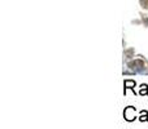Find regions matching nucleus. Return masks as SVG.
Returning <instances> with one entry per match:
<instances>
[{"instance_id": "1", "label": "nucleus", "mask_w": 148, "mask_h": 129, "mask_svg": "<svg viewBox=\"0 0 148 129\" xmlns=\"http://www.w3.org/2000/svg\"><path fill=\"white\" fill-rule=\"evenodd\" d=\"M129 67L133 70V72L148 74V70H147V67H146V63H144L142 59H135V61L129 62Z\"/></svg>"}, {"instance_id": "2", "label": "nucleus", "mask_w": 148, "mask_h": 129, "mask_svg": "<svg viewBox=\"0 0 148 129\" xmlns=\"http://www.w3.org/2000/svg\"><path fill=\"white\" fill-rule=\"evenodd\" d=\"M123 119L126 122H134L136 119V110L133 106H127L123 111Z\"/></svg>"}, {"instance_id": "3", "label": "nucleus", "mask_w": 148, "mask_h": 129, "mask_svg": "<svg viewBox=\"0 0 148 129\" xmlns=\"http://www.w3.org/2000/svg\"><path fill=\"white\" fill-rule=\"evenodd\" d=\"M123 86H125V91H123V93L126 94V91H127V89H131V91L134 92V93H135V81L134 80H131V79H127V80H125L123 81Z\"/></svg>"}, {"instance_id": "4", "label": "nucleus", "mask_w": 148, "mask_h": 129, "mask_svg": "<svg viewBox=\"0 0 148 129\" xmlns=\"http://www.w3.org/2000/svg\"><path fill=\"white\" fill-rule=\"evenodd\" d=\"M139 94H140V96H147V94H148V85H147V84H142V85H140Z\"/></svg>"}, {"instance_id": "5", "label": "nucleus", "mask_w": 148, "mask_h": 129, "mask_svg": "<svg viewBox=\"0 0 148 129\" xmlns=\"http://www.w3.org/2000/svg\"><path fill=\"white\" fill-rule=\"evenodd\" d=\"M139 120H140V122H148V112L146 111V110L140 111V116H139Z\"/></svg>"}, {"instance_id": "6", "label": "nucleus", "mask_w": 148, "mask_h": 129, "mask_svg": "<svg viewBox=\"0 0 148 129\" xmlns=\"http://www.w3.org/2000/svg\"><path fill=\"white\" fill-rule=\"evenodd\" d=\"M142 4H143V7L144 8H148V0H142Z\"/></svg>"}]
</instances>
